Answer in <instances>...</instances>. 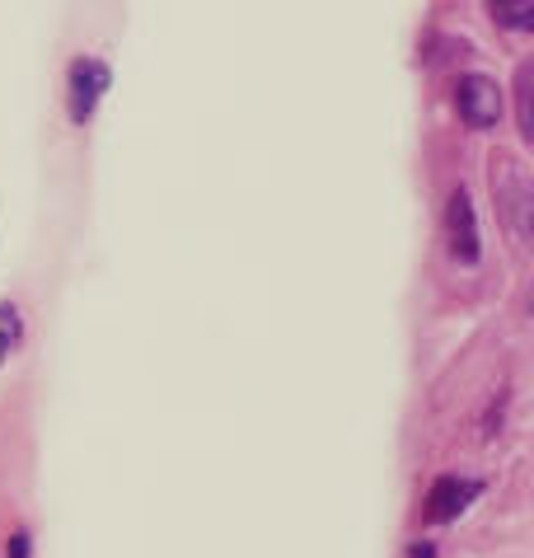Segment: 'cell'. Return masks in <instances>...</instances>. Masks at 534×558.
Segmentation results:
<instances>
[{
  "instance_id": "obj_2",
  "label": "cell",
  "mask_w": 534,
  "mask_h": 558,
  "mask_svg": "<svg viewBox=\"0 0 534 558\" xmlns=\"http://www.w3.org/2000/svg\"><path fill=\"white\" fill-rule=\"evenodd\" d=\"M454 104H460V118L474 132L497 128V118H501V89H497V81H488V75H460Z\"/></svg>"
},
{
  "instance_id": "obj_9",
  "label": "cell",
  "mask_w": 534,
  "mask_h": 558,
  "mask_svg": "<svg viewBox=\"0 0 534 558\" xmlns=\"http://www.w3.org/2000/svg\"><path fill=\"white\" fill-rule=\"evenodd\" d=\"M413 558H436V549H432V545H417V549H413Z\"/></svg>"
},
{
  "instance_id": "obj_7",
  "label": "cell",
  "mask_w": 534,
  "mask_h": 558,
  "mask_svg": "<svg viewBox=\"0 0 534 558\" xmlns=\"http://www.w3.org/2000/svg\"><path fill=\"white\" fill-rule=\"evenodd\" d=\"M530 81H534V66L525 61L521 71H515V122H521V132L534 136V108H530Z\"/></svg>"
},
{
  "instance_id": "obj_1",
  "label": "cell",
  "mask_w": 534,
  "mask_h": 558,
  "mask_svg": "<svg viewBox=\"0 0 534 558\" xmlns=\"http://www.w3.org/2000/svg\"><path fill=\"white\" fill-rule=\"evenodd\" d=\"M488 189L501 226L511 230V240H530V221H534V179L530 165L515 150H493L488 155Z\"/></svg>"
},
{
  "instance_id": "obj_5",
  "label": "cell",
  "mask_w": 534,
  "mask_h": 558,
  "mask_svg": "<svg viewBox=\"0 0 534 558\" xmlns=\"http://www.w3.org/2000/svg\"><path fill=\"white\" fill-rule=\"evenodd\" d=\"M474 498H478V484H474V478L446 474V478H436V488H432V498H427V517H432V521H454Z\"/></svg>"
},
{
  "instance_id": "obj_4",
  "label": "cell",
  "mask_w": 534,
  "mask_h": 558,
  "mask_svg": "<svg viewBox=\"0 0 534 558\" xmlns=\"http://www.w3.org/2000/svg\"><path fill=\"white\" fill-rule=\"evenodd\" d=\"M108 89V66L94 57H81L71 66V118L85 122L94 113V104H99V95Z\"/></svg>"
},
{
  "instance_id": "obj_6",
  "label": "cell",
  "mask_w": 534,
  "mask_h": 558,
  "mask_svg": "<svg viewBox=\"0 0 534 558\" xmlns=\"http://www.w3.org/2000/svg\"><path fill=\"white\" fill-rule=\"evenodd\" d=\"M488 10L501 28H515V34L534 28V0H488Z\"/></svg>"
},
{
  "instance_id": "obj_8",
  "label": "cell",
  "mask_w": 534,
  "mask_h": 558,
  "mask_svg": "<svg viewBox=\"0 0 534 558\" xmlns=\"http://www.w3.org/2000/svg\"><path fill=\"white\" fill-rule=\"evenodd\" d=\"M10 558H28V535H10Z\"/></svg>"
},
{
  "instance_id": "obj_3",
  "label": "cell",
  "mask_w": 534,
  "mask_h": 558,
  "mask_svg": "<svg viewBox=\"0 0 534 558\" xmlns=\"http://www.w3.org/2000/svg\"><path fill=\"white\" fill-rule=\"evenodd\" d=\"M446 235H450V254L460 263H478L483 244H478V221H474V203H469V193L460 189L450 197L446 207Z\"/></svg>"
}]
</instances>
